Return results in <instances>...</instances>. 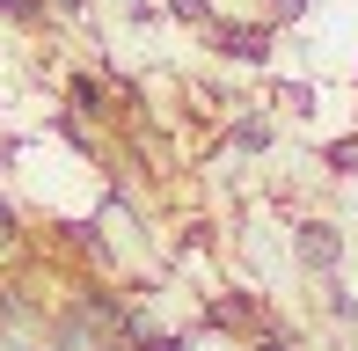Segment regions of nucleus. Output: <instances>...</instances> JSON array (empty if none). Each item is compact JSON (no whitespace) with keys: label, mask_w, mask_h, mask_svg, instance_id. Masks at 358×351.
I'll list each match as a JSON object with an SVG mask.
<instances>
[{"label":"nucleus","mask_w":358,"mask_h":351,"mask_svg":"<svg viewBox=\"0 0 358 351\" xmlns=\"http://www.w3.org/2000/svg\"><path fill=\"white\" fill-rule=\"evenodd\" d=\"M0 15H15V22H29L37 8H29V0H0Z\"/></svg>","instance_id":"obj_1"},{"label":"nucleus","mask_w":358,"mask_h":351,"mask_svg":"<svg viewBox=\"0 0 358 351\" xmlns=\"http://www.w3.org/2000/svg\"><path fill=\"white\" fill-rule=\"evenodd\" d=\"M176 15H190V22H205V0H176Z\"/></svg>","instance_id":"obj_2"}]
</instances>
